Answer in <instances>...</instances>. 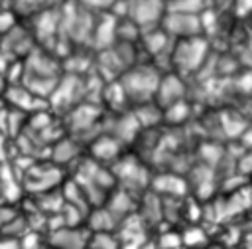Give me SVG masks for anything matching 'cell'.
<instances>
[{
	"label": "cell",
	"instance_id": "obj_37",
	"mask_svg": "<svg viewBox=\"0 0 252 249\" xmlns=\"http://www.w3.org/2000/svg\"><path fill=\"white\" fill-rule=\"evenodd\" d=\"M8 160V134L0 130V162Z\"/></svg>",
	"mask_w": 252,
	"mask_h": 249
},
{
	"label": "cell",
	"instance_id": "obj_33",
	"mask_svg": "<svg viewBox=\"0 0 252 249\" xmlns=\"http://www.w3.org/2000/svg\"><path fill=\"white\" fill-rule=\"evenodd\" d=\"M83 4H87L91 10H96V12H104V10H110L114 6L116 0H81Z\"/></svg>",
	"mask_w": 252,
	"mask_h": 249
},
{
	"label": "cell",
	"instance_id": "obj_39",
	"mask_svg": "<svg viewBox=\"0 0 252 249\" xmlns=\"http://www.w3.org/2000/svg\"><path fill=\"white\" fill-rule=\"evenodd\" d=\"M205 249H224V247H220V245H207Z\"/></svg>",
	"mask_w": 252,
	"mask_h": 249
},
{
	"label": "cell",
	"instance_id": "obj_22",
	"mask_svg": "<svg viewBox=\"0 0 252 249\" xmlns=\"http://www.w3.org/2000/svg\"><path fill=\"white\" fill-rule=\"evenodd\" d=\"M79 156V142L75 140V138H59L53 146H51V154H49V158L55 162V164H59V166H63V164H69L71 160H75Z\"/></svg>",
	"mask_w": 252,
	"mask_h": 249
},
{
	"label": "cell",
	"instance_id": "obj_27",
	"mask_svg": "<svg viewBox=\"0 0 252 249\" xmlns=\"http://www.w3.org/2000/svg\"><path fill=\"white\" fill-rule=\"evenodd\" d=\"M189 115H191V107L185 99H181V101L163 109V121L169 123V124H183L189 119Z\"/></svg>",
	"mask_w": 252,
	"mask_h": 249
},
{
	"label": "cell",
	"instance_id": "obj_6",
	"mask_svg": "<svg viewBox=\"0 0 252 249\" xmlns=\"http://www.w3.org/2000/svg\"><path fill=\"white\" fill-rule=\"evenodd\" d=\"M33 38L47 49H53L57 40L61 38V10L53 6H43L33 14L32 22Z\"/></svg>",
	"mask_w": 252,
	"mask_h": 249
},
{
	"label": "cell",
	"instance_id": "obj_13",
	"mask_svg": "<svg viewBox=\"0 0 252 249\" xmlns=\"http://www.w3.org/2000/svg\"><path fill=\"white\" fill-rule=\"evenodd\" d=\"M118 20L112 12H102L93 26V36H91V47L100 51L108 49L118 42Z\"/></svg>",
	"mask_w": 252,
	"mask_h": 249
},
{
	"label": "cell",
	"instance_id": "obj_32",
	"mask_svg": "<svg viewBox=\"0 0 252 249\" xmlns=\"http://www.w3.org/2000/svg\"><path fill=\"white\" fill-rule=\"evenodd\" d=\"M16 26V16H14V10H0V36H4L8 30H12Z\"/></svg>",
	"mask_w": 252,
	"mask_h": 249
},
{
	"label": "cell",
	"instance_id": "obj_31",
	"mask_svg": "<svg viewBox=\"0 0 252 249\" xmlns=\"http://www.w3.org/2000/svg\"><path fill=\"white\" fill-rule=\"evenodd\" d=\"M45 0H12V10L22 14H35L39 8H43Z\"/></svg>",
	"mask_w": 252,
	"mask_h": 249
},
{
	"label": "cell",
	"instance_id": "obj_35",
	"mask_svg": "<svg viewBox=\"0 0 252 249\" xmlns=\"http://www.w3.org/2000/svg\"><path fill=\"white\" fill-rule=\"evenodd\" d=\"M232 4H234V12L238 16L248 18L252 14V0H232Z\"/></svg>",
	"mask_w": 252,
	"mask_h": 249
},
{
	"label": "cell",
	"instance_id": "obj_19",
	"mask_svg": "<svg viewBox=\"0 0 252 249\" xmlns=\"http://www.w3.org/2000/svg\"><path fill=\"white\" fill-rule=\"evenodd\" d=\"M108 209H110V213L116 217V221L120 223L122 219H126L128 215H132V213H136V200H134V196H132V192L130 190H126V188H118V190H114V192H110V196H108V200H106V204H104Z\"/></svg>",
	"mask_w": 252,
	"mask_h": 249
},
{
	"label": "cell",
	"instance_id": "obj_8",
	"mask_svg": "<svg viewBox=\"0 0 252 249\" xmlns=\"http://www.w3.org/2000/svg\"><path fill=\"white\" fill-rule=\"evenodd\" d=\"M161 28L173 40H181V38H191V36L205 34L201 14H193V12L167 10L165 16H163V20H161Z\"/></svg>",
	"mask_w": 252,
	"mask_h": 249
},
{
	"label": "cell",
	"instance_id": "obj_7",
	"mask_svg": "<svg viewBox=\"0 0 252 249\" xmlns=\"http://www.w3.org/2000/svg\"><path fill=\"white\" fill-rule=\"evenodd\" d=\"M61 168L59 164L51 162H33V166L24 174V188L33 194H45L53 190L61 182Z\"/></svg>",
	"mask_w": 252,
	"mask_h": 249
},
{
	"label": "cell",
	"instance_id": "obj_26",
	"mask_svg": "<svg viewBox=\"0 0 252 249\" xmlns=\"http://www.w3.org/2000/svg\"><path fill=\"white\" fill-rule=\"evenodd\" d=\"M220 126H222V130L226 132L228 138H240L242 132L248 128L244 117L238 115V113H224L220 117Z\"/></svg>",
	"mask_w": 252,
	"mask_h": 249
},
{
	"label": "cell",
	"instance_id": "obj_10",
	"mask_svg": "<svg viewBox=\"0 0 252 249\" xmlns=\"http://www.w3.org/2000/svg\"><path fill=\"white\" fill-rule=\"evenodd\" d=\"M167 12L165 0H128V16L140 26V30H150L161 26V20Z\"/></svg>",
	"mask_w": 252,
	"mask_h": 249
},
{
	"label": "cell",
	"instance_id": "obj_11",
	"mask_svg": "<svg viewBox=\"0 0 252 249\" xmlns=\"http://www.w3.org/2000/svg\"><path fill=\"white\" fill-rule=\"evenodd\" d=\"M33 49V32L32 28L14 26L0 38V55L14 61L18 55H28Z\"/></svg>",
	"mask_w": 252,
	"mask_h": 249
},
{
	"label": "cell",
	"instance_id": "obj_17",
	"mask_svg": "<svg viewBox=\"0 0 252 249\" xmlns=\"http://www.w3.org/2000/svg\"><path fill=\"white\" fill-rule=\"evenodd\" d=\"M122 140L116 138L110 132H100L96 138L91 140V158L98 160V162H116L120 158L122 152Z\"/></svg>",
	"mask_w": 252,
	"mask_h": 249
},
{
	"label": "cell",
	"instance_id": "obj_23",
	"mask_svg": "<svg viewBox=\"0 0 252 249\" xmlns=\"http://www.w3.org/2000/svg\"><path fill=\"white\" fill-rule=\"evenodd\" d=\"M116 217L110 213V209L104 208H94L87 215V227L91 233H100V231H112L116 225Z\"/></svg>",
	"mask_w": 252,
	"mask_h": 249
},
{
	"label": "cell",
	"instance_id": "obj_20",
	"mask_svg": "<svg viewBox=\"0 0 252 249\" xmlns=\"http://www.w3.org/2000/svg\"><path fill=\"white\" fill-rule=\"evenodd\" d=\"M0 192H2V198L6 202H14L18 200L20 192H22V184L16 176V168L8 162H2L0 164Z\"/></svg>",
	"mask_w": 252,
	"mask_h": 249
},
{
	"label": "cell",
	"instance_id": "obj_38",
	"mask_svg": "<svg viewBox=\"0 0 252 249\" xmlns=\"http://www.w3.org/2000/svg\"><path fill=\"white\" fill-rule=\"evenodd\" d=\"M6 87H8V81H6L4 73L0 71V97H4V91H6Z\"/></svg>",
	"mask_w": 252,
	"mask_h": 249
},
{
	"label": "cell",
	"instance_id": "obj_40",
	"mask_svg": "<svg viewBox=\"0 0 252 249\" xmlns=\"http://www.w3.org/2000/svg\"><path fill=\"white\" fill-rule=\"evenodd\" d=\"M49 249H53V247H49Z\"/></svg>",
	"mask_w": 252,
	"mask_h": 249
},
{
	"label": "cell",
	"instance_id": "obj_36",
	"mask_svg": "<svg viewBox=\"0 0 252 249\" xmlns=\"http://www.w3.org/2000/svg\"><path fill=\"white\" fill-rule=\"evenodd\" d=\"M0 249H22V245H20V237L0 235Z\"/></svg>",
	"mask_w": 252,
	"mask_h": 249
},
{
	"label": "cell",
	"instance_id": "obj_28",
	"mask_svg": "<svg viewBox=\"0 0 252 249\" xmlns=\"http://www.w3.org/2000/svg\"><path fill=\"white\" fill-rule=\"evenodd\" d=\"M89 249H122L118 235L112 231H100V233H91Z\"/></svg>",
	"mask_w": 252,
	"mask_h": 249
},
{
	"label": "cell",
	"instance_id": "obj_25",
	"mask_svg": "<svg viewBox=\"0 0 252 249\" xmlns=\"http://www.w3.org/2000/svg\"><path fill=\"white\" fill-rule=\"evenodd\" d=\"M181 235L185 249H205L209 245V233L201 225H189L185 231H181Z\"/></svg>",
	"mask_w": 252,
	"mask_h": 249
},
{
	"label": "cell",
	"instance_id": "obj_24",
	"mask_svg": "<svg viewBox=\"0 0 252 249\" xmlns=\"http://www.w3.org/2000/svg\"><path fill=\"white\" fill-rule=\"evenodd\" d=\"M142 219L146 223H154V221H159L163 217V198L156 192H150L142 198L140 202V211Z\"/></svg>",
	"mask_w": 252,
	"mask_h": 249
},
{
	"label": "cell",
	"instance_id": "obj_12",
	"mask_svg": "<svg viewBox=\"0 0 252 249\" xmlns=\"http://www.w3.org/2000/svg\"><path fill=\"white\" fill-rule=\"evenodd\" d=\"M67 115V126H69V132L79 138V134H85V132H93L94 128V123L100 121V109L94 107V103L91 101H83L79 103L77 107H73Z\"/></svg>",
	"mask_w": 252,
	"mask_h": 249
},
{
	"label": "cell",
	"instance_id": "obj_15",
	"mask_svg": "<svg viewBox=\"0 0 252 249\" xmlns=\"http://www.w3.org/2000/svg\"><path fill=\"white\" fill-rule=\"evenodd\" d=\"M185 93H187V87H185L183 77L177 71H169V73L161 75V81H159V87L156 93V101L165 109V107L185 99Z\"/></svg>",
	"mask_w": 252,
	"mask_h": 249
},
{
	"label": "cell",
	"instance_id": "obj_5",
	"mask_svg": "<svg viewBox=\"0 0 252 249\" xmlns=\"http://www.w3.org/2000/svg\"><path fill=\"white\" fill-rule=\"evenodd\" d=\"M49 107L53 111H63L69 113L73 107L79 103L87 101L85 93V75H73V73H63L57 87L49 95Z\"/></svg>",
	"mask_w": 252,
	"mask_h": 249
},
{
	"label": "cell",
	"instance_id": "obj_3",
	"mask_svg": "<svg viewBox=\"0 0 252 249\" xmlns=\"http://www.w3.org/2000/svg\"><path fill=\"white\" fill-rule=\"evenodd\" d=\"M61 38L69 40L73 45L91 43L94 10H91L81 0H67L61 8Z\"/></svg>",
	"mask_w": 252,
	"mask_h": 249
},
{
	"label": "cell",
	"instance_id": "obj_30",
	"mask_svg": "<svg viewBox=\"0 0 252 249\" xmlns=\"http://www.w3.org/2000/svg\"><path fill=\"white\" fill-rule=\"evenodd\" d=\"M20 245H22V249H45L43 237H41V233L37 229H28L20 237Z\"/></svg>",
	"mask_w": 252,
	"mask_h": 249
},
{
	"label": "cell",
	"instance_id": "obj_4",
	"mask_svg": "<svg viewBox=\"0 0 252 249\" xmlns=\"http://www.w3.org/2000/svg\"><path fill=\"white\" fill-rule=\"evenodd\" d=\"M209 59V42L205 36H191L173 42L171 49V69L179 75H191L203 69Z\"/></svg>",
	"mask_w": 252,
	"mask_h": 249
},
{
	"label": "cell",
	"instance_id": "obj_14",
	"mask_svg": "<svg viewBox=\"0 0 252 249\" xmlns=\"http://www.w3.org/2000/svg\"><path fill=\"white\" fill-rule=\"evenodd\" d=\"M91 231L83 227H61L47 235V243L53 249H89Z\"/></svg>",
	"mask_w": 252,
	"mask_h": 249
},
{
	"label": "cell",
	"instance_id": "obj_18",
	"mask_svg": "<svg viewBox=\"0 0 252 249\" xmlns=\"http://www.w3.org/2000/svg\"><path fill=\"white\" fill-rule=\"evenodd\" d=\"M104 132L114 134L122 142H132L142 132V124H140V121H138L134 111H122L120 115H116L112 119L110 130H104Z\"/></svg>",
	"mask_w": 252,
	"mask_h": 249
},
{
	"label": "cell",
	"instance_id": "obj_16",
	"mask_svg": "<svg viewBox=\"0 0 252 249\" xmlns=\"http://www.w3.org/2000/svg\"><path fill=\"white\" fill-rule=\"evenodd\" d=\"M150 188L161 198H183L189 190V180H185L175 172H163L152 178Z\"/></svg>",
	"mask_w": 252,
	"mask_h": 249
},
{
	"label": "cell",
	"instance_id": "obj_2",
	"mask_svg": "<svg viewBox=\"0 0 252 249\" xmlns=\"http://www.w3.org/2000/svg\"><path fill=\"white\" fill-rule=\"evenodd\" d=\"M159 81H161L159 67L150 65V63H134L120 77V83L126 91V97L132 105L154 101L158 87H159Z\"/></svg>",
	"mask_w": 252,
	"mask_h": 249
},
{
	"label": "cell",
	"instance_id": "obj_1",
	"mask_svg": "<svg viewBox=\"0 0 252 249\" xmlns=\"http://www.w3.org/2000/svg\"><path fill=\"white\" fill-rule=\"evenodd\" d=\"M63 75V61L47 47H33L24 57V83L43 99H49Z\"/></svg>",
	"mask_w": 252,
	"mask_h": 249
},
{
	"label": "cell",
	"instance_id": "obj_9",
	"mask_svg": "<svg viewBox=\"0 0 252 249\" xmlns=\"http://www.w3.org/2000/svg\"><path fill=\"white\" fill-rule=\"evenodd\" d=\"M112 172H114L116 180L120 182V186L130 190V192L140 190L144 186H150V182H152L146 166L136 156H120L112 164Z\"/></svg>",
	"mask_w": 252,
	"mask_h": 249
},
{
	"label": "cell",
	"instance_id": "obj_29",
	"mask_svg": "<svg viewBox=\"0 0 252 249\" xmlns=\"http://www.w3.org/2000/svg\"><path fill=\"white\" fill-rule=\"evenodd\" d=\"M158 247L159 249H185L183 247V235L179 231H163L159 237H158Z\"/></svg>",
	"mask_w": 252,
	"mask_h": 249
},
{
	"label": "cell",
	"instance_id": "obj_34",
	"mask_svg": "<svg viewBox=\"0 0 252 249\" xmlns=\"http://www.w3.org/2000/svg\"><path fill=\"white\" fill-rule=\"evenodd\" d=\"M16 217H18V211H14L12 208H8V206L0 208V229H4V227H6L8 223H12Z\"/></svg>",
	"mask_w": 252,
	"mask_h": 249
},
{
	"label": "cell",
	"instance_id": "obj_21",
	"mask_svg": "<svg viewBox=\"0 0 252 249\" xmlns=\"http://www.w3.org/2000/svg\"><path fill=\"white\" fill-rule=\"evenodd\" d=\"M142 124V128H150L156 126L161 119H163V107L154 99V101H146V103H138L132 109Z\"/></svg>",
	"mask_w": 252,
	"mask_h": 249
}]
</instances>
